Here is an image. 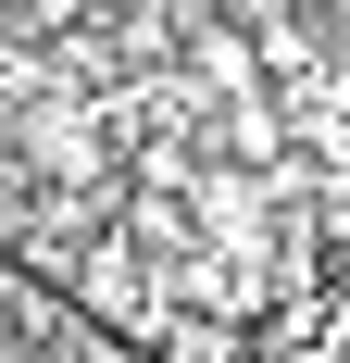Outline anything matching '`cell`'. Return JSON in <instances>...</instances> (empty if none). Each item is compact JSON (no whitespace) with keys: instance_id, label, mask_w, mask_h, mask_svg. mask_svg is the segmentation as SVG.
<instances>
[{"instance_id":"6da1fadb","label":"cell","mask_w":350,"mask_h":363,"mask_svg":"<svg viewBox=\"0 0 350 363\" xmlns=\"http://www.w3.org/2000/svg\"><path fill=\"white\" fill-rule=\"evenodd\" d=\"M325 38H338V63H350V0H325Z\"/></svg>"}]
</instances>
